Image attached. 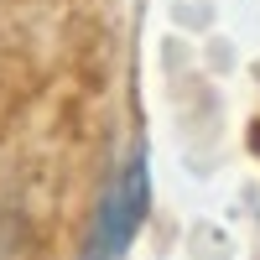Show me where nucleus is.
Returning a JSON list of instances; mask_svg holds the SVG:
<instances>
[{"mask_svg": "<svg viewBox=\"0 0 260 260\" xmlns=\"http://www.w3.org/2000/svg\"><path fill=\"white\" fill-rule=\"evenodd\" d=\"M146 213H151V167H146V151H136V156L125 161V172L110 182L104 203H99L94 245H99V250H110V255H125L130 240L141 234Z\"/></svg>", "mask_w": 260, "mask_h": 260, "instance_id": "nucleus-1", "label": "nucleus"}, {"mask_svg": "<svg viewBox=\"0 0 260 260\" xmlns=\"http://www.w3.org/2000/svg\"><path fill=\"white\" fill-rule=\"evenodd\" d=\"M83 260H120V255H110V250H99V245H89V255Z\"/></svg>", "mask_w": 260, "mask_h": 260, "instance_id": "nucleus-2", "label": "nucleus"}]
</instances>
